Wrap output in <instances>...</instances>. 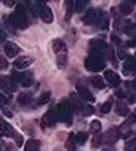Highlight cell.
<instances>
[{"mask_svg":"<svg viewBox=\"0 0 136 151\" xmlns=\"http://www.w3.org/2000/svg\"><path fill=\"white\" fill-rule=\"evenodd\" d=\"M9 22H11L9 25H11L14 30H15V28H21V30L27 28L28 19H27V12H25V9H24L22 5H18V6H16V12L11 14Z\"/></svg>","mask_w":136,"mask_h":151,"instance_id":"1","label":"cell"},{"mask_svg":"<svg viewBox=\"0 0 136 151\" xmlns=\"http://www.w3.org/2000/svg\"><path fill=\"white\" fill-rule=\"evenodd\" d=\"M84 67L89 71H101L105 68V56L101 52H93L86 58L84 61Z\"/></svg>","mask_w":136,"mask_h":151,"instance_id":"2","label":"cell"},{"mask_svg":"<svg viewBox=\"0 0 136 151\" xmlns=\"http://www.w3.org/2000/svg\"><path fill=\"white\" fill-rule=\"evenodd\" d=\"M56 117L61 122L70 123L73 119V105L70 101H61L59 105L56 107Z\"/></svg>","mask_w":136,"mask_h":151,"instance_id":"3","label":"cell"},{"mask_svg":"<svg viewBox=\"0 0 136 151\" xmlns=\"http://www.w3.org/2000/svg\"><path fill=\"white\" fill-rule=\"evenodd\" d=\"M36 8H37L39 17L42 18L43 22H46V24L53 22V12H52V9H50L46 3H37Z\"/></svg>","mask_w":136,"mask_h":151,"instance_id":"4","label":"cell"},{"mask_svg":"<svg viewBox=\"0 0 136 151\" xmlns=\"http://www.w3.org/2000/svg\"><path fill=\"white\" fill-rule=\"evenodd\" d=\"M14 91H16V86L11 82V79L8 77V76L2 74V76H0V92L9 96V93L14 92Z\"/></svg>","mask_w":136,"mask_h":151,"instance_id":"5","label":"cell"},{"mask_svg":"<svg viewBox=\"0 0 136 151\" xmlns=\"http://www.w3.org/2000/svg\"><path fill=\"white\" fill-rule=\"evenodd\" d=\"M56 120H58V117H56V108H55V110H53V108H50V110L43 116V119H42V127L52 126V124H55V123H56Z\"/></svg>","mask_w":136,"mask_h":151,"instance_id":"6","label":"cell"},{"mask_svg":"<svg viewBox=\"0 0 136 151\" xmlns=\"http://www.w3.org/2000/svg\"><path fill=\"white\" fill-rule=\"evenodd\" d=\"M104 77H105V79L108 80V83H110L111 86H114V88L120 86V83H121L120 76H118L115 71H112V70H105V73H104Z\"/></svg>","mask_w":136,"mask_h":151,"instance_id":"7","label":"cell"},{"mask_svg":"<svg viewBox=\"0 0 136 151\" xmlns=\"http://www.w3.org/2000/svg\"><path fill=\"white\" fill-rule=\"evenodd\" d=\"M77 95H79L82 99H84V101H89V102H93V101H95V96L92 95V92L89 91V88H86V86L82 85V83L77 85Z\"/></svg>","mask_w":136,"mask_h":151,"instance_id":"8","label":"cell"},{"mask_svg":"<svg viewBox=\"0 0 136 151\" xmlns=\"http://www.w3.org/2000/svg\"><path fill=\"white\" fill-rule=\"evenodd\" d=\"M33 62H34V59H33L31 56H21V58H18V59L14 61V67H15L16 70H25V68L30 67Z\"/></svg>","mask_w":136,"mask_h":151,"instance_id":"9","label":"cell"},{"mask_svg":"<svg viewBox=\"0 0 136 151\" xmlns=\"http://www.w3.org/2000/svg\"><path fill=\"white\" fill-rule=\"evenodd\" d=\"M118 130H117V127L115 126H112V127H110L107 132H105V135H104V141L107 142V144H114V142H117L118 141Z\"/></svg>","mask_w":136,"mask_h":151,"instance_id":"10","label":"cell"},{"mask_svg":"<svg viewBox=\"0 0 136 151\" xmlns=\"http://www.w3.org/2000/svg\"><path fill=\"white\" fill-rule=\"evenodd\" d=\"M3 49H5V53H6L8 58H15V56H18V53H19V47H18V45H15L14 42H6L5 46H3Z\"/></svg>","mask_w":136,"mask_h":151,"instance_id":"11","label":"cell"},{"mask_svg":"<svg viewBox=\"0 0 136 151\" xmlns=\"http://www.w3.org/2000/svg\"><path fill=\"white\" fill-rule=\"evenodd\" d=\"M117 130H118V136L126 139V138H129L132 135V124L129 122H124L120 127H117Z\"/></svg>","mask_w":136,"mask_h":151,"instance_id":"12","label":"cell"},{"mask_svg":"<svg viewBox=\"0 0 136 151\" xmlns=\"http://www.w3.org/2000/svg\"><path fill=\"white\" fill-rule=\"evenodd\" d=\"M90 47H92L93 52H101V53H102L104 50H107V43H105L104 40L95 39V40L90 42Z\"/></svg>","mask_w":136,"mask_h":151,"instance_id":"13","label":"cell"},{"mask_svg":"<svg viewBox=\"0 0 136 151\" xmlns=\"http://www.w3.org/2000/svg\"><path fill=\"white\" fill-rule=\"evenodd\" d=\"M52 49H53V52L58 55V53H64V52H67V46H65V43L62 42V40H59V39H56V40H53V43H52Z\"/></svg>","mask_w":136,"mask_h":151,"instance_id":"14","label":"cell"},{"mask_svg":"<svg viewBox=\"0 0 136 151\" xmlns=\"http://www.w3.org/2000/svg\"><path fill=\"white\" fill-rule=\"evenodd\" d=\"M24 150L25 151H39L40 150V141H37V139H28L24 144Z\"/></svg>","mask_w":136,"mask_h":151,"instance_id":"15","label":"cell"},{"mask_svg":"<svg viewBox=\"0 0 136 151\" xmlns=\"http://www.w3.org/2000/svg\"><path fill=\"white\" fill-rule=\"evenodd\" d=\"M67 62H68V55H67V52L56 55V65H58L59 68H65V67H67Z\"/></svg>","mask_w":136,"mask_h":151,"instance_id":"16","label":"cell"},{"mask_svg":"<svg viewBox=\"0 0 136 151\" xmlns=\"http://www.w3.org/2000/svg\"><path fill=\"white\" fill-rule=\"evenodd\" d=\"M90 83H92L96 89H104V88H105L104 79L101 77V76H92V77H90Z\"/></svg>","mask_w":136,"mask_h":151,"instance_id":"17","label":"cell"},{"mask_svg":"<svg viewBox=\"0 0 136 151\" xmlns=\"http://www.w3.org/2000/svg\"><path fill=\"white\" fill-rule=\"evenodd\" d=\"M123 70L124 73H132L135 70V61H133V56H129L127 59H124V64H123Z\"/></svg>","mask_w":136,"mask_h":151,"instance_id":"18","label":"cell"},{"mask_svg":"<svg viewBox=\"0 0 136 151\" xmlns=\"http://www.w3.org/2000/svg\"><path fill=\"white\" fill-rule=\"evenodd\" d=\"M15 133H16V132L14 130V127H12L9 123L3 122V136H6V138H14Z\"/></svg>","mask_w":136,"mask_h":151,"instance_id":"19","label":"cell"},{"mask_svg":"<svg viewBox=\"0 0 136 151\" xmlns=\"http://www.w3.org/2000/svg\"><path fill=\"white\" fill-rule=\"evenodd\" d=\"M65 148L68 151H74L76 150V133H71L68 136V141L65 142Z\"/></svg>","mask_w":136,"mask_h":151,"instance_id":"20","label":"cell"},{"mask_svg":"<svg viewBox=\"0 0 136 151\" xmlns=\"http://www.w3.org/2000/svg\"><path fill=\"white\" fill-rule=\"evenodd\" d=\"M115 111H117V114H118V116H123V117H124V116H127V114L130 113L129 107H127V105H124L123 102H118V104H117Z\"/></svg>","mask_w":136,"mask_h":151,"instance_id":"21","label":"cell"},{"mask_svg":"<svg viewBox=\"0 0 136 151\" xmlns=\"http://www.w3.org/2000/svg\"><path fill=\"white\" fill-rule=\"evenodd\" d=\"M101 130H102V123L99 120H92L90 122V132L95 133V135H98Z\"/></svg>","mask_w":136,"mask_h":151,"instance_id":"22","label":"cell"},{"mask_svg":"<svg viewBox=\"0 0 136 151\" xmlns=\"http://www.w3.org/2000/svg\"><path fill=\"white\" fill-rule=\"evenodd\" d=\"M31 95L30 93H19L18 95V104H21V105H27V104H30L31 102Z\"/></svg>","mask_w":136,"mask_h":151,"instance_id":"23","label":"cell"},{"mask_svg":"<svg viewBox=\"0 0 136 151\" xmlns=\"http://www.w3.org/2000/svg\"><path fill=\"white\" fill-rule=\"evenodd\" d=\"M118 11H120L123 15H129V14H132V3H129V2H123V3L120 5Z\"/></svg>","mask_w":136,"mask_h":151,"instance_id":"24","label":"cell"},{"mask_svg":"<svg viewBox=\"0 0 136 151\" xmlns=\"http://www.w3.org/2000/svg\"><path fill=\"white\" fill-rule=\"evenodd\" d=\"M65 6H67V15H65V19L68 21L71 18L73 12H74V2H71V0H68V2H65Z\"/></svg>","mask_w":136,"mask_h":151,"instance_id":"25","label":"cell"},{"mask_svg":"<svg viewBox=\"0 0 136 151\" xmlns=\"http://www.w3.org/2000/svg\"><path fill=\"white\" fill-rule=\"evenodd\" d=\"M111 108H112V99H108L107 102H104V104L101 105L99 113H101V114H108V113L111 111Z\"/></svg>","mask_w":136,"mask_h":151,"instance_id":"26","label":"cell"},{"mask_svg":"<svg viewBox=\"0 0 136 151\" xmlns=\"http://www.w3.org/2000/svg\"><path fill=\"white\" fill-rule=\"evenodd\" d=\"M49 101H50V92H44V93L37 99L36 105H44V104H47Z\"/></svg>","mask_w":136,"mask_h":151,"instance_id":"27","label":"cell"},{"mask_svg":"<svg viewBox=\"0 0 136 151\" xmlns=\"http://www.w3.org/2000/svg\"><path fill=\"white\" fill-rule=\"evenodd\" d=\"M21 85H22V86H25V88L31 86V85H33V74H25V76H22V79H21Z\"/></svg>","mask_w":136,"mask_h":151,"instance_id":"28","label":"cell"},{"mask_svg":"<svg viewBox=\"0 0 136 151\" xmlns=\"http://www.w3.org/2000/svg\"><path fill=\"white\" fill-rule=\"evenodd\" d=\"M86 141H87V133L82 132V133H77V135H76V145H77V144H79V145H83Z\"/></svg>","mask_w":136,"mask_h":151,"instance_id":"29","label":"cell"},{"mask_svg":"<svg viewBox=\"0 0 136 151\" xmlns=\"http://www.w3.org/2000/svg\"><path fill=\"white\" fill-rule=\"evenodd\" d=\"M87 6L86 2H83V0H79V2H74V12H82L84 8Z\"/></svg>","mask_w":136,"mask_h":151,"instance_id":"30","label":"cell"},{"mask_svg":"<svg viewBox=\"0 0 136 151\" xmlns=\"http://www.w3.org/2000/svg\"><path fill=\"white\" fill-rule=\"evenodd\" d=\"M124 151H136V141L135 139L127 141L124 145Z\"/></svg>","mask_w":136,"mask_h":151,"instance_id":"31","label":"cell"},{"mask_svg":"<svg viewBox=\"0 0 136 151\" xmlns=\"http://www.w3.org/2000/svg\"><path fill=\"white\" fill-rule=\"evenodd\" d=\"M101 144H102V136L98 133V135H95L93 139H92V147H93V148H99Z\"/></svg>","mask_w":136,"mask_h":151,"instance_id":"32","label":"cell"},{"mask_svg":"<svg viewBox=\"0 0 136 151\" xmlns=\"http://www.w3.org/2000/svg\"><path fill=\"white\" fill-rule=\"evenodd\" d=\"M9 68V62L6 59V56L0 55V70H8Z\"/></svg>","mask_w":136,"mask_h":151,"instance_id":"33","label":"cell"},{"mask_svg":"<svg viewBox=\"0 0 136 151\" xmlns=\"http://www.w3.org/2000/svg\"><path fill=\"white\" fill-rule=\"evenodd\" d=\"M82 113H83V116H92L93 114V107L92 105H83Z\"/></svg>","mask_w":136,"mask_h":151,"instance_id":"34","label":"cell"},{"mask_svg":"<svg viewBox=\"0 0 136 151\" xmlns=\"http://www.w3.org/2000/svg\"><path fill=\"white\" fill-rule=\"evenodd\" d=\"M14 139H15V144H16L18 147H22V145H24V138H22L21 133H15Z\"/></svg>","mask_w":136,"mask_h":151,"instance_id":"35","label":"cell"},{"mask_svg":"<svg viewBox=\"0 0 136 151\" xmlns=\"http://www.w3.org/2000/svg\"><path fill=\"white\" fill-rule=\"evenodd\" d=\"M8 102H9V96L0 92V104H2V107H6V104H8Z\"/></svg>","mask_w":136,"mask_h":151,"instance_id":"36","label":"cell"},{"mask_svg":"<svg viewBox=\"0 0 136 151\" xmlns=\"http://www.w3.org/2000/svg\"><path fill=\"white\" fill-rule=\"evenodd\" d=\"M118 58H120V59H124V58H126V50H124L123 47L118 49Z\"/></svg>","mask_w":136,"mask_h":151,"instance_id":"37","label":"cell"},{"mask_svg":"<svg viewBox=\"0 0 136 151\" xmlns=\"http://www.w3.org/2000/svg\"><path fill=\"white\" fill-rule=\"evenodd\" d=\"M5 39H6V33L0 28V43H3L5 42Z\"/></svg>","mask_w":136,"mask_h":151,"instance_id":"38","label":"cell"},{"mask_svg":"<svg viewBox=\"0 0 136 151\" xmlns=\"http://www.w3.org/2000/svg\"><path fill=\"white\" fill-rule=\"evenodd\" d=\"M2 111H3V113H5V114H6L8 117H11V116H12V113H11V111H9V110H8L6 107H2Z\"/></svg>","mask_w":136,"mask_h":151,"instance_id":"39","label":"cell"},{"mask_svg":"<svg viewBox=\"0 0 136 151\" xmlns=\"http://www.w3.org/2000/svg\"><path fill=\"white\" fill-rule=\"evenodd\" d=\"M135 45H136V42H135V40H129V42L126 43V46H129V47H133Z\"/></svg>","mask_w":136,"mask_h":151,"instance_id":"40","label":"cell"},{"mask_svg":"<svg viewBox=\"0 0 136 151\" xmlns=\"http://www.w3.org/2000/svg\"><path fill=\"white\" fill-rule=\"evenodd\" d=\"M115 93H117V96H118V98H123V96H126V95H124V92H123V91H120V89H118Z\"/></svg>","mask_w":136,"mask_h":151,"instance_id":"41","label":"cell"},{"mask_svg":"<svg viewBox=\"0 0 136 151\" xmlns=\"http://www.w3.org/2000/svg\"><path fill=\"white\" fill-rule=\"evenodd\" d=\"M0 136H3V122H0Z\"/></svg>","mask_w":136,"mask_h":151,"instance_id":"42","label":"cell"},{"mask_svg":"<svg viewBox=\"0 0 136 151\" xmlns=\"http://www.w3.org/2000/svg\"><path fill=\"white\" fill-rule=\"evenodd\" d=\"M102 151H115V150H114V148H110V147H104Z\"/></svg>","mask_w":136,"mask_h":151,"instance_id":"43","label":"cell"},{"mask_svg":"<svg viewBox=\"0 0 136 151\" xmlns=\"http://www.w3.org/2000/svg\"><path fill=\"white\" fill-rule=\"evenodd\" d=\"M6 6H9V8H12V6H15V3H12V2H8V3H5Z\"/></svg>","mask_w":136,"mask_h":151,"instance_id":"44","label":"cell"},{"mask_svg":"<svg viewBox=\"0 0 136 151\" xmlns=\"http://www.w3.org/2000/svg\"><path fill=\"white\" fill-rule=\"evenodd\" d=\"M129 101L133 104V102H135V96H133V95H130V96H129Z\"/></svg>","mask_w":136,"mask_h":151,"instance_id":"45","label":"cell"}]
</instances>
